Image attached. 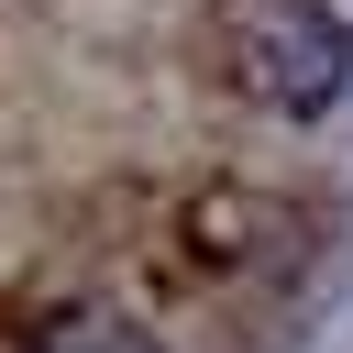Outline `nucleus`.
<instances>
[{
    "label": "nucleus",
    "instance_id": "1",
    "mask_svg": "<svg viewBox=\"0 0 353 353\" xmlns=\"http://www.w3.org/2000/svg\"><path fill=\"white\" fill-rule=\"evenodd\" d=\"M232 66H243L254 99L320 110V99L342 88V22L309 11V0H243V11H232Z\"/></svg>",
    "mask_w": 353,
    "mask_h": 353
},
{
    "label": "nucleus",
    "instance_id": "2",
    "mask_svg": "<svg viewBox=\"0 0 353 353\" xmlns=\"http://www.w3.org/2000/svg\"><path fill=\"white\" fill-rule=\"evenodd\" d=\"M33 353H154V331H132V320H66V331H44Z\"/></svg>",
    "mask_w": 353,
    "mask_h": 353
}]
</instances>
